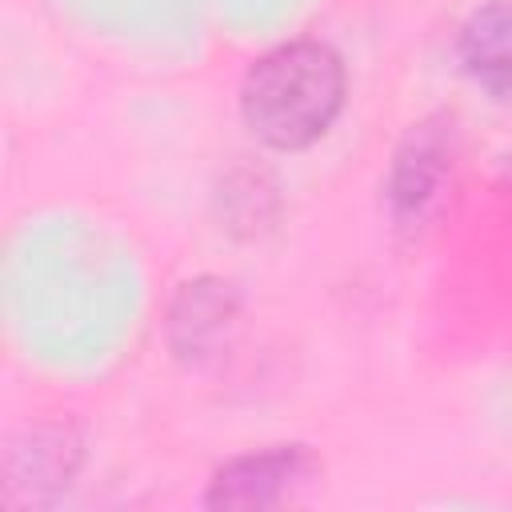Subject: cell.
I'll return each mask as SVG.
<instances>
[{
  "label": "cell",
  "instance_id": "cell-2",
  "mask_svg": "<svg viewBox=\"0 0 512 512\" xmlns=\"http://www.w3.org/2000/svg\"><path fill=\"white\" fill-rule=\"evenodd\" d=\"M316 476V456L304 444H272L232 456L208 480V508H276Z\"/></svg>",
  "mask_w": 512,
  "mask_h": 512
},
{
  "label": "cell",
  "instance_id": "cell-5",
  "mask_svg": "<svg viewBox=\"0 0 512 512\" xmlns=\"http://www.w3.org/2000/svg\"><path fill=\"white\" fill-rule=\"evenodd\" d=\"M456 56L464 76L484 96H492L496 104H512V0L476 8L460 28Z\"/></svg>",
  "mask_w": 512,
  "mask_h": 512
},
{
  "label": "cell",
  "instance_id": "cell-3",
  "mask_svg": "<svg viewBox=\"0 0 512 512\" xmlns=\"http://www.w3.org/2000/svg\"><path fill=\"white\" fill-rule=\"evenodd\" d=\"M452 172V120L428 116L408 128L388 168V212L396 228H420Z\"/></svg>",
  "mask_w": 512,
  "mask_h": 512
},
{
  "label": "cell",
  "instance_id": "cell-1",
  "mask_svg": "<svg viewBox=\"0 0 512 512\" xmlns=\"http://www.w3.org/2000/svg\"><path fill=\"white\" fill-rule=\"evenodd\" d=\"M348 72L332 44L288 40L256 56L240 80V116L272 152L312 148L340 116Z\"/></svg>",
  "mask_w": 512,
  "mask_h": 512
},
{
  "label": "cell",
  "instance_id": "cell-4",
  "mask_svg": "<svg viewBox=\"0 0 512 512\" xmlns=\"http://www.w3.org/2000/svg\"><path fill=\"white\" fill-rule=\"evenodd\" d=\"M240 312L236 288L216 276H200L180 284L172 308H168V344L180 360H204L212 348L228 336L232 320Z\"/></svg>",
  "mask_w": 512,
  "mask_h": 512
}]
</instances>
